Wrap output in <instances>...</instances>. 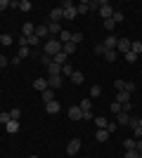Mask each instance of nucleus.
I'll use <instances>...</instances> for the list:
<instances>
[{
    "label": "nucleus",
    "instance_id": "1",
    "mask_svg": "<svg viewBox=\"0 0 142 158\" xmlns=\"http://www.w3.org/2000/svg\"><path fill=\"white\" fill-rule=\"evenodd\" d=\"M62 52V43L57 38H50L47 43H43V54H47V57H54V54Z\"/></svg>",
    "mask_w": 142,
    "mask_h": 158
},
{
    "label": "nucleus",
    "instance_id": "2",
    "mask_svg": "<svg viewBox=\"0 0 142 158\" xmlns=\"http://www.w3.org/2000/svg\"><path fill=\"white\" fill-rule=\"evenodd\" d=\"M62 10H64V19H76L78 17V10H76V5L74 2H62Z\"/></svg>",
    "mask_w": 142,
    "mask_h": 158
},
{
    "label": "nucleus",
    "instance_id": "3",
    "mask_svg": "<svg viewBox=\"0 0 142 158\" xmlns=\"http://www.w3.org/2000/svg\"><path fill=\"white\" fill-rule=\"evenodd\" d=\"M78 151H81V139H71V142L67 144V153L69 156H76Z\"/></svg>",
    "mask_w": 142,
    "mask_h": 158
},
{
    "label": "nucleus",
    "instance_id": "4",
    "mask_svg": "<svg viewBox=\"0 0 142 158\" xmlns=\"http://www.w3.org/2000/svg\"><path fill=\"white\" fill-rule=\"evenodd\" d=\"M111 14H114V7L109 5V2H102V7H100V17L107 21V19H111Z\"/></svg>",
    "mask_w": 142,
    "mask_h": 158
},
{
    "label": "nucleus",
    "instance_id": "5",
    "mask_svg": "<svg viewBox=\"0 0 142 158\" xmlns=\"http://www.w3.org/2000/svg\"><path fill=\"white\" fill-rule=\"evenodd\" d=\"M130 45H133V43H130L128 38H118V43H116V50H118V52H130Z\"/></svg>",
    "mask_w": 142,
    "mask_h": 158
},
{
    "label": "nucleus",
    "instance_id": "6",
    "mask_svg": "<svg viewBox=\"0 0 142 158\" xmlns=\"http://www.w3.org/2000/svg\"><path fill=\"white\" fill-rule=\"evenodd\" d=\"M59 19H64V10H62V7H52V12H50V21L59 24Z\"/></svg>",
    "mask_w": 142,
    "mask_h": 158
},
{
    "label": "nucleus",
    "instance_id": "7",
    "mask_svg": "<svg viewBox=\"0 0 142 158\" xmlns=\"http://www.w3.org/2000/svg\"><path fill=\"white\" fill-rule=\"evenodd\" d=\"M116 43H118V38H116L114 33H109V35H107V40H104L102 45H104V50H116Z\"/></svg>",
    "mask_w": 142,
    "mask_h": 158
},
{
    "label": "nucleus",
    "instance_id": "8",
    "mask_svg": "<svg viewBox=\"0 0 142 158\" xmlns=\"http://www.w3.org/2000/svg\"><path fill=\"white\" fill-rule=\"evenodd\" d=\"M69 118H71V120H83L81 106H71V109H69Z\"/></svg>",
    "mask_w": 142,
    "mask_h": 158
},
{
    "label": "nucleus",
    "instance_id": "9",
    "mask_svg": "<svg viewBox=\"0 0 142 158\" xmlns=\"http://www.w3.org/2000/svg\"><path fill=\"white\" fill-rule=\"evenodd\" d=\"M33 33H36V26L31 24V21H26V24L21 26V35H24V38H31Z\"/></svg>",
    "mask_w": 142,
    "mask_h": 158
},
{
    "label": "nucleus",
    "instance_id": "10",
    "mask_svg": "<svg viewBox=\"0 0 142 158\" xmlns=\"http://www.w3.org/2000/svg\"><path fill=\"white\" fill-rule=\"evenodd\" d=\"M59 109H62V106H59V102H54V99L45 104V111L50 113V116H54V113H59Z\"/></svg>",
    "mask_w": 142,
    "mask_h": 158
},
{
    "label": "nucleus",
    "instance_id": "11",
    "mask_svg": "<svg viewBox=\"0 0 142 158\" xmlns=\"http://www.w3.org/2000/svg\"><path fill=\"white\" fill-rule=\"evenodd\" d=\"M59 85H62V76H50V78H47V87H50V90H57Z\"/></svg>",
    "mask_w": 142,
    "mask_h": 158
},
{
    "label": "nucleus",
    "instance_id": "12",
    "mask_svg": "<svg viewBox=\"0 0 142 158\" xmlns=\"http://www.w3.org/2000/svg\"><path fill=\"white\" fill-rule=\"evenodd\" d=\"M5 130L10 132V135H17V132L21 130V125H19V120H10V123H7V125H5Z\"/></svg>",
    "mask_w": 142,
    "mask_h": 158
},
{
    "label": "nucleus",
    "instance_id": "13",
    "mask_svg": "<svg viewBox=\"0 0 142 158\" xmlns=\"http://www.w3.org/2000/svg\"><path fill=\"white\" fill-rule=\"evenodd\" d=\"M71 83H74V85H83V83H85V76H83L81 71H74L71 73Z\"/></svg>",
    "mask_w": 142,
    "mask_h": 158
},
{
    "label": "nucleus",
    "instance_id": "14",
    "mask_svg": "<svg viewBox=\"0 0 142 158\" xmlns=\"http://www.w3.org/2000/svg\"><path fill=\"white\" fill-rule=\"evenodd\" d=\"M33 90H38V92L47 90V80H45V78H36V80H33Z\"/></svg>",
    "mask_w": 142,
    "mask_h": 158
},
{
    "label": "nucleus",
    "instance_id": "15",
    "mask_svg": "<svg viewBox=\"0 0 142 158\" xmlns=\"http://www.w3.org/2000/svg\"><path fill=\"white\" fill-rule=\"evenodd\" d=\"M57 40H59L62 45H64V43H71V31H67V28H62V33L57 35Z\"/></svg>",
    "mask_w": 142,
    "mask_h": 158
},
{
    "label": "nucleus",
    "instance_id": "16",
    "mask_svg": "<svg viewBox=\"0 0 142 158\" xmlns=\"http://www.w3.org/2000/svg\"><path fill=\"white\" fill-rule=\"evenodd\" d=\"M93 120H95V125H97V130H107L109 120L104 118V116H97V118H93Z\"/></svg>",
    "mask_w": 142,
    "mask_h": 158
},
{
    "label": "nucleus",
    "instance_id": "17",
    "mask_svg": "<svg viewBox=\"0 0 142 158\" xmlns=\"http://www.w3.org/2000/svg\"><path fill=\"white\" fill-rule=\"evenodd\" d=\"M116 102H118V104H128V102H130V94L126 92V90H121V92H116Z\"/></svg>",
    "mask_w": 142,
    "mask_h": 158
},
{
    "label": "nucleus",
    "instance_id": "18",
    "mask_svg": "<svg viewBox=\"0 0 142 158\" xmlns=\"http://www.w3.org/2000/svg\"><path fill=\"white\" fill-rule=\"evenodd\" d=\"M47 33H50V35H59L62 26H59V24H54V21H50V24H47Z\"/></svg>",
    "mask_w": 142,
    "mask_h": 158
},
{
    "label": "nucleus",
    "instance_id": "19",
    "mask_svg": "<svg viewBox=\"0 0 142 158\" xmlns=\"http://www.w3.org/2000/svg\"><path fill=\"white\" fill-rule=\"evenodd\" d=\"M116 123H118V125H128L130 123V113H118V116H116Z\"/></svg>",
    "mask_w": 142,
    "mask_h": 158
},
{
    "label": "nucleus",
    "instance_id": "20",
    "mask_svg": "<svg viewBox=\"0 0 142 158\" xmlns=\"http://www.w3.org/2000/svg\"><path fill=\"white\" fill-rule=\"evenodd\" d=\"M62 52L67 54V57H71V54L76 52V45L74 43H64V45H62Z\"/></svg>",
    "mask_w": 142,
    "mask_h": 158
},
{
    "label": "nucleus",
    "instance_id": "21",
    "mask_svg": "<svg viewBox=\"0 0 142 158\" xmlns=\"http://www.w3.org/2000/svg\"><path fill=\"white\" fill-rule=\"evenodd\" d=\"M41 97H43V102H45V104H47V102H52V99H54V90H50V87H47V90H43V92H41Z\"/></svg>",
    "mask_w": 142,
    "mask_h": 158
},
{
    "label": "nucleus",
    "instance_id": "22",
    "mask_svg": "<svg viewBox=\"0 0 142 158\" xmlns=\"http://www.w3.org/2000/svg\"><path fill=\"white\" fill-rule=\"evenodd\" d=\"M67 59H69V57H67L64 52H59V54H54V57H52V61H54V64H59V66L67 64Z\"/></svg>",
    "mask_w": 142,
    "mask_h": 158
},
{
    "label": "nucleus",
    "instance_id": "23",
    "mask_svg": "<svg viewBox=\"0 0 142 158\" xmlns=\"http://www.w3.org/2000/svg\"><path fill=\"white\" fill-rule=\"evenodd\" d=\"M47 71H50V76H62V66H59V64H54V61H52V64L47 66Z\"/></svg>",
    "mask_w": 142,
    "mask_h": 158
},
{
    "label": "nucleus",
    "instance_id": "24",
    "mask_svg": "<svg viewBox=\"0 0 142 158\" xmlns=\"http://www.w3.org/2000/svg\"><path fill=\"white\" fill-rule=\"evenodd\" d=\"M12 43H14V38L10 35V33H2V35H0V47L2 45H12Z\"/></svg>",
    "mask_w": 142,
    "mask_h": 158
},
{
    "label": "nucleus",
    "instance_id": "25",
    "mask_svg": "<svg viewBox=\"0 0 142 158\" xmlns=\"http://www.w3.org/2000/svg\"><path fill=\"white\" fill-rule=\"evenodd\" d=\"M19 59H26V57H31V47L28 45H24V47H19V54H17Z\"/></svg>",
    "mask_w": 142,
    "mask_h": 158
},
{
    "label": "nucleus",
    "instance_id": "26",
    "mask_svg": "<svg viewBox=\"0 0 142 158\" xmlns=\"http://www.w3.org/2000/svg\"><path fill=\"white\" fill-rule=\"evenodd\" d=\"M95 139H97V142H107V139H109V132L107 130H97V132H95Z\"/></svg>",
    "mask_w": 142,
    "mask_h": 158
},
{
    "label": "nucleus",
    "instance_id": "27",
    "mask_svg": "<svg viewBox=\"0 0 142 158\" xmlns=\"http://www.w3.org/2000/svg\"><path fill=\"white\" fill-rule=\"evenodd\" d=\"M116 57H118V52H116V50H107V52H104V59H107L109 64H111V61H116Z\"/></svg>",
    "mask_w": 142,
    "mask_h": 158
},
{
    "label": "nucleus",
    "instance_id": "28",
    "mask_svg": "<svg viewBox=\"0 0 142 158\" xmlns=\"http://www.w3.org/2000/svg\"><path fill=\"white\" fill-rule=\"evenodd\" d=\"M130 52H135L137 57H140V54H142V40H135V43L130 45Z\"/></svg>",
    "mask_w": 142,
    "mask_h": 158
},
{
    "label": "nucleus",
    "instance_id": "29",
    "mask_svg": "<svg viewBox=\"0 0 142 158\" xmlns=\"http://www.w3.org/2000/svg\"><path fill=\"white\" fill-rule=\"evenodd\" d=\"M36 35H38V38H47V35H50V33H47V26H36Z\"/></svg>",
    "mask_w": 142,
    "mask_h": 158
},
{
    "label": "nucleus",
    "instance_id": "30",
    "mask_svg": "<svg viewBox=\"0 0 142 158\" xmlns=\"http://www.w3.org/2000/svg\"><path fill=\"white\" fill-rule=\"evenodd\" d=\"M76 10H78V14H88V12H90L88 0H85V2H81V5H76Z\"/></svg>",
    "mask_w": 142,
    "mask_h": 158
},
{
    "label": "nucleus",
    "instance_id": "31",
    "mask_svg": "<svg viewBox=\"0 0 142 158\" xmlns=\"http://www.w3.org/2000/svg\"><path fill=\"white\" fill-rule=\"evenodd\" d=\"M111 21H114V24H121V21H123V12L114 10V14H111Z\"/></svg>",
    "mask_w": 142,
    "mask_h": 158
},
{
    "label": "nucleus",
    "instance_id": "32",
    "mask_svg": "<svg viewBox=\"0 0 142 158\" xmlns=\"http://www.w3.org/2000/svg\"><path fill=\"white\" fill-rule=\"evenodd\" d=\"M71 73H74L71 64H64V66H62V78H64V76H69V78H71Z\"/></svg>",
    "mask_w": 142,
    "mask_h": 158
},
{
    "label": "nucleus",
    "instance_id": "33",
    "mask_svg": "<svg viewBox=\"0 0 142 158\" xmlns=\"http://www.w3.org/2000/svg\"><path fill=\"white\" fill-rule=\"evenodd\" d=\"M31 7H33V5H31L28 0H21V2H19V10H21V12H31Z\"/></svg>",
    "mask_w": 142,
    "mask_h": 158
},
{
    "label": "nucleus",
    "instance_id": "34",
    "mask_svg": "<svg viewBox=\"0 0 142 158\" xmlns=\"http://www.w3.org/2000/svg\"><path fill=\"white\" fill-rule=\"evenodd\" d=\"M71 43H74V45H76V43H83V33H81V31L71 33Z\"/></svg>",
    "mask_w": 142,
    "mask_h": 158
},
{
    "label": "nucleus",
    "instance_id": "35",
    "mask_svg": "<svg viewBox=\"0 0 142 158\" xmlns=\"http://www.w3.org/2000/svg\"><path fill=\"white\" fill-rule=\"evenodd\" d=\"M10 120H12V118H10V111H2V113H0V123H2V125H7Z\"/></svg>",
    "mask_w": 142,
    "mask_h": 158
},
{
    "label": "nucleus",
    "instance_id": "36",
    "mask_svg": "<svg viewBox=\"0 0 142 158\" xmlns=\"http://www.w3.org/2000/svg\"><path fill=\"white\" fill-rule=\"evenodd\" d=\"M78 106H81V111H90V106H93V102H90V99H83V102H81Z\"/></svg>",
    "mask_w": 142,
    "mask_h": 158
},
{
    "label": "nucleus",
    "instance_id": "37",
    "mask_svg": "<svg viewBox=\"0 0 142 158\" xmlns=\"http://www.w3.org/2000/svg\"><path fill=\"white\" fill-rule=\"evenodd\" d=\"M123 57H126V61H130V64H135V61H137V54L135 52H126Z\"/></svg>",
    "mask_w": 142,
    "mask_h": 158
},
{
    "label": "nucleus",
    "instance_id": "38",
    "mask_svg": "<svg viewBox=\"0 0 142 158\" xmlns=\"http://www.w3.org/2000/svg\"><path fill=\"white\" fill-rule=\"evenodd\" d=\"M100 94H102V87L100 85H93V87H90V97H100Z\"/></svg>",
    "mask_w": 142,
    "mask_h": 158
},
{
    "label": "nucleus",
    "instance_id": "39",
    "mask_svg": "<svg viewBox=\"0 0 142 158\" xmlns=\"http://www.w3.org/2000/svg\"><path fill=\"white\" fill-rule=\"evenodd\" d=\"M10 118H12V120H19L21 118V109H12V111H10Z\"/></svg>",
    "mask_w": 142,
    "mask_h": 158
},
{
    "label": "nucleus",
    "instance_id": "40",
    "mask_svg": "<svg viewBox=\"0 0 142 158\" xmlns=\"http://www.w3.org/2000/svg\"><path fill=\"white\" fill-rule=\"evenodd\" d=\"M123 146H126V151L135 149V139H123Z\"/></svg>",
    "mask_w": 142,
    "mask_h": 158
},
{
    "label": "nucleus",
    "instance_id": "41",
    "mask_svg": "<svg viewBox=\"0 0 142 158\" xmlns=\"http://www.w3.org/2000/svg\"><path fill=\"white\" fill-rule=\"evenodd\" d=\"M26 40H28V45H43V43H41V38H38L36 33L31 35V38H26Z\"/></svg>",
    "mask_w": 142,
    "mask_h": 158
},
{
    "label": "nucleus",
    "instance_id": "42",
    "mask_svg": "<svg viewBox=\"0 0 142 158\" xmlns=\"http://www.w3.org/2000/svg\"><path fill=\"white\" fill-rule=\"evenodd\" d=\"M104 28H107V33H111V31L116 28V24H114L111 19H107V21H104Z\"/></svg>",
    "mask_w": 142,
    "mask_h": 158
},
{
    "label": "nucleus",
    "instance_id": "43",
    "mask_svg": "<svg viewBox=\"0 0 142 158\" xmlns=\"http://www.w3.org/2000/svg\"><path fill=\"white\" fill-rule=\"evenodd\" d=\"M114 87H116V92L126 90V80H116V83H114Z\"/></svg>",
    "mask_w": 142,
    "mask_h": 158
},
{
    "label": "nucleus",
    "instance_id": "44",
    "mask_svg": "<svg viewBox=\"0 0 142 158\" xmlns=\"http://www.w3.org/2000/svg\"><path fill=\"white\" fill-rule=\"evenodd\" d=\"M41 64L50 66V64H52V57H47V54H41Z\"/></svg>",
    "mask_w": 142,
    "mask_h": 158
},
{
    "label": "nucleus",
    "instance_id": "45",
    "mask_svg": "<svg viewBox=\"0 0 142 158\" xmlns=\"http://www.w3.org/2000/svg\"><path fill=\"white\" fill-rule=\"evenodd\" d=\"M111 111L118 116V113H121V104H118V102H111Z\"/></svg>",
    "mask_w": 142,
    "mask_h": 158
},
{
    "label": "nucleus",
    "instance_id": "46",
    "mask_svg": "<svg viewBox=\"0 0 142 158\" xmlns=\"http://www.w3.org/2000/svg\"><path fill=\"white\" fill-rule=\"evenodd\" d=\"M126 158H140V153L135 149H130V151H126Z\"/></svg>",
    "mask_w": 142,
    "mask_h": 158
},
{
    "label": "nucleus",
    "instance_id": "47",
    "mask_svg": "<svg viewBox=\"0 0 142 158\" xmlns=\"http://www.w3.org/2000/svg\"><path fill=\"white\" fill-rule=\"evenodd\" d=\"M7 64H10V59H7L5 54H0V69H5V66H7Z\"/></svg>",
    "mask_w": 142,
    "mask_h": 158
},
{
    "label": "nucleus",
    "instance_id": "48",
    "mask_svg": "<svg viewBox=\"0 0 142 158\" xmlns=\"http://www.w3.org/2000/svg\"><path fill=\"white\" fill-rule=\"evenodd\" d=\"M104 52H107V50H104L102 43H100V45H95V54H104Z\"/></svg>",
    "mask_w": 142,
    "mask_h": 158
},
{
    "label": "nucleus",
    "instance_id": "49",
    "mask_svg": "<svg viewBox=\"0 0 142 158\" xmlns=\"http://www.w3.org/2000/svg\"><path fill=\"white\" fill-rule=\"evenodd\" d=\"M116 127H118V123H109V125H107V132L111 135V132H116Z\"/></svg>",
    "mask_w": 142,
    "mask_h": 158
},
{
    "label": "nucleus",
    "instance_id": "50",
    "mask_svg": "<svg viewBox=\"0 0 142 158\" xmlns=\"http://www.w3.org/2000/svg\"><path fill=\"white\" fill-rule=\"evenodd\" d=\"M126 92H135V83H126Z\"/></svg>",
    "mask_w": 142,
    "mask_h": 158
},
{
    "label": "nucleus",
    "instance_id": "51",
    "mask_svg": "<svg viewBox=\"0 0 142 158\" xmlns=\"http://www.w3.org/2000/svg\"><path fill=\"white\" fill-rule=\"evenodd\" d=\"M128 125L130 127H137V125H140V118H133V116H130V123H128Z\"/></svg>",
    "mask_w": 142,
    "mask_h": 158
},
{
    "label": "nucleus",
    "instance_id": "52",
    "mask_svg": "<svg viewBox=\"0 0 142 158\" xmlns=\"http://www.w3.org/2000/svg\"><path fill=\"white\" fill-rule=\"evenodd\" d=\"M7 7H10V0H0V12H2V10H7Z\"/></svg>",
    "mask_w": 142,
    "mask_h": 158
},
{
    "label": "nucleus",
    "instance_id": "53",
    "mask_svg": "<svg viewBox=\"0 0 142 158\" xmlns=\"http://www.w3.org/2000/svg\"><path fill=\"white\" fill-rule=\"evenodd\" d=\"M83 120H93V111H83Z\"/></svg>",
    "mask_w": 142,
    "mask_h": 158
},
{
    "label": "nucleus",
    "instance_id": "54",
    "mask_svg": "<svg viewBox=\"0 0 142 158\" xmlns=\"http://www.w3.org/2000/svg\"><path fill=\"white\" fill-rule=\"evenodd\" d=\"M135 151L142 153V139H137V142H135Z\"/></svg>",
    "mask_w": 142,
    "mask_h": 158
},
{
    "label": "nucleus",
    "instance_id": "55",
    "mask_svg": "<svg viewBox=\"0 0 142 158\" xmlns=\"http://www.w3.org/2000/svg\"><path fill=\"white\" fill-rule=\"evenodd\" d=\"M133 132H135V137H142V125H137V127H133Z\"/></svg>",
    "mask_w": 142,
    "mask_h": 158
},
{
    "label": "nucleus",
    "instance_id": "56",
    "mask_svg": "<svg viewBox=\"0 0 142 158\" xmlns=\"http://www.w3.org/2000/svg\"><path fill=\"white\" fill-rule=\"evenodd\" d=\"M28 158H38V156H28Z\"/></svg>",
    "mask_w": 142,
    "mask_h": 158
},
{
    "label": "nucleus",
    "instance_id": "57",
    "mask_svg": "<svg viewBox=\"0 0 142 158\" xmlns=\"http://www.w3.org/2000/svg\"><path fill=\"white\" fill-rule=\"evenodd\" d=\"M140 125H142V116H140Z\"/></svg>",
    "mask_w": 142,
    "mask_h": 158
},
{
    "label": "nucleus",
    "instance_id": "58",
    "mask_svg": "<svg viewBox=\"0 0 142 158\" xmlns=\"http://www.w3.org/2000/svg\"><path fill=\"white\" fill-rule=\"evenodd\" d=\"M0 54H2V52H0Z\"/></svg>",
    "mask_w": 142,
    "mask_h": 158
}]
</instances>
